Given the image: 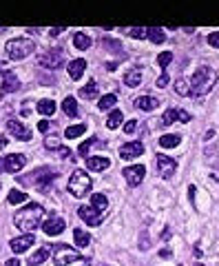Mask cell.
I'll list each match as a JSON object with an SVG mask.
<instances>
[{"mask_svg":"<svg viewBox=\"0 0 219 266\" xmlns=\"http://www.w3.org/2000/svg\"><path fill=\"white\" fill-rule=\"evenodd\" d=\"M215 82H217L215 69H211V66H206V65H199L197 71L193 73V78L188 80V96H193V98L206 96V93H211V89L215 87Z\"/></svg>","mask_w":219,"mask_h":266,"instance_id":"cell-1","label":"cell"},{"mask_svg":"<svg viewBox=\"0 0 219 266\" xmlns=\"http://www.w3.org/2000/svg\"><path fill=\"white\" fill-rule=\"evenodd\" d=\"M42 222H45V208L36 202L22 206L20 211L16 213V217H13V224L22 233H33L38 226H42Z\"/></svg>","mask_w":219,"mask_h":266,"instance_id":"cell-2","label":"cell"},{"mask_svg":"<svg viewBox=\"0 0 219 266\" xmlns=\"http://www.w3.org/2000/svg\"><path fill=\"white\" fill-rule=\"evenodd\" d=\"M36 49V42L31 38H13L7 42V54L11 60H25L27 56L33 54Z\"/></svg>","mask_w":219,"mask_h":266,"instance_id":"cell-3","label":"cell"},{"mask_svg":"<svg viewBox=\"0 0 219 266\" xmlns=\"http://www.w3.org/2000/svg\"><path fill=\"white\" fill-rule=\"evenodd\" d=\"M91 187H93V182L87 175V171H75V173L69 178V193L73 198H84L89 191H91Z\"/></svg>","mask_w":219,"mask_h":266,"instance_id":"cell-4","label":"cell"},{"mask_svg":"<svg viewBox=\"0 0 219 266\" xmlns=\"http://www.w3.org/2000/svg\"><path fill=\"white\" fill-rule=\"evenodd\" d=\"M75 260H82L75 249H71V246H66V244L54 246V264L55 266H66V264L75 262Z\"/></svg>","mask_w":219,"mask_h":266,"instance_id":"cell-5","label":"cell"},{"mask_svg":"<svg viewBox=\"0 0 219 266\" xmlns=\"http://www.w3.org/2000/svg\"><path fill=\"white\" fill-rule=\"evenodd\" d=\"M155 166H157V171H160V175H162L164 180L173 178L175 171H177V162H175L173 158H168V155H164V153H157Z\"/></svg>","mask_w":219,"mask_h":266,"instance_id":"cell-6","label":"cell"},{"mask_svg":"<svg viewBox=\"0 0 219 266\" xmlns=\"http://www.w3.org/2000/svg\"><path fill=\"white\" fill-rule=\"evenodd\" d=\"M122 175H124V180L128 182V187H140L144 175H146V166H142V164L126 166V169L122 171Z\"/></svg>","mask_w":219,"mask_h":266,"instance_id":"cell-7","label":"cell"},{"mask_svg":"<svg viewBox=\"0 0 219 266\" xmlns=\"http://www.w3.org/2000/svg\"><path fill=\"white\" fill-rule=\"evenodd\" d=\"M55 171H51V169H38V173L33 175V182H36V187H38V191H49V187H51V182L55 180Z\"/></svg>","mask_w":219,"mask_h":266,"instance_id":"cell-8","label":"cell"},{"mask_svg":"<svg viewBox=\"0 0 219 266\" xmlns=\"http://www.w3.org/2000/svg\"><path fill=\"white\" fill-rule=\"evenodd\" d=\"M33 242H36V235H33V233H22L20 237H13L9 246H11V251L16 255H20V253H25V251L31 249Z\"/></svg>","mask_w":219,"mask_h":266,"instance_id":"cell-9","label":"cell"},{"mask_svg":"<svg viewBox=\"0 0 219 266\" xmlns=\"http://www.w3.org/2000/svg\"><path fill=\"white\" fill-rule=\"evenodd\" d=\"M27 164V158L22 153H11L7 155V158L2 160V171H7V173H18V171H22Z\"/></svg>","mask_w":219,"mask_h":266,"instance_id":"cell-10","label":"cell"},{"mask_svg":"<svg viewBox=\"0 0 219 266\" xmlns=\"http://www.w3.org/2000/svg\"><path fill=\"white\" fill-rule=\"evenodd\" d=\"M78 215L82 217L89 226H100V222L104 220V213L98 211V208H93V206H80L78 208Z\"/></svg>","mask_w":219,"mask_h":266,"instance_id":"cell-11","label":"cell"},{"mask_svg":"<svg viewBox=\"0 0 219 266\" xmlns=\"http://www.w3.org/2000/svg\"><path fill=\"white\" fill-rule=\"evenodd\" d=\"M40 65L47 66V69H58L60 65H64V56L60 49H51L49 54L40 56Z\"/></svg>","mask_w":219,"mask_h":266,"instance_id":"cell-12","label":"cell"},{"mask_svg":"<svg viewBox=\"0 0 219 266\" xmlns=\"http://www.w3.org/2000/svg\"><path fill=\"white\" fill-rule=\"evenodd\" d=\"M144 153V144L142 142H128V144L120 146V158L122 160H135Z\"/></svg>","mask_w":219,"mask_h":266,"instance_id":"cell-13","label":"cell"},{"mask_svg":"<svg viewBox=\"0 0 219 266\" xmlns=\"http://www.w3.org/2000/svg\"><path fill=\"white\" fill-rule=\"evenodd\" d=\"M7 131L20 142H29L31 140V131L27 129V127H22V122H18V120H9L7 122Z\"/></svg>","mask_w":219,"mask_h":266,"instance_id":"cell-14","label":"cell"},{"mask_svg":"<svg viewBox=\"0 0 219 266\" xmlns=\"http://www.w3.org/2000/svg\"><path fill=\"white\" fill-rule=\"evenodd\" d=\"M64 220L62 217H49L47 222H42V231L47 233L49 237H55V235H60V233L64 231Z\"/></svg>","mask_w":219,"mask_h":266,"instance_id":"cell-15","label":"cell"},{"mask_svg":"<svg viewBox=\"0 0 219 266\" xmlns=\"http://www.w3.org/2000/svg\"><path fill=\"white\" fill-rule=\"evenodd\" d=\"M18 89H20V80H18V75L11 69H7L2 73V93H13Z\"/></svg>","mask_w":219,"mask_h":266,"instance_id":"cell-16","label":"cell"},{"mask_svg":"<svg viewBox=\"0 0 219 266\" xmlns=\"http://www.w3.org/2000/svg\"><path fill=\"white\" fill-rule=\"evenodd\" d=\"M84 69H87V60H82V58H75V60H71V63L66 65V71H69V78L71 80H80V78H82Z\"/></svg>","mask_w":219,"mask_h":266,"instance_id":"cell-17","label":"cell"},{"mask_svg":"<svg viewBox=\"0 0 219 266\" xmlns=\"http://www.w3.org/2000/svg\"><path fill=\"white\" fill-rule=\"evenodd\" d=\"M157 104H160V100L153 98V96H140V98H135V107L140 109V111H153Z\"/></svg>","mask_w":219,"mask_h":266,"instance_id":"cell-18","label":"cell"},{"mask_svg":"<svg viewBox=\"0 0 219 266\" xmlns=\"http://www.w3.org/2000/svg\"><path fill=\"white\" fill-rule=\"evenodd\" d=\"M111 166V160L104 158V155H98V158H87V169L91 171H104Z\"/></svg>","mask_w":219,"mask_h":266,"instance_id":"cell-19","label":"cell"},{"mask_svg":"<svg viewBox=\"0 0 219 266\" xmlns=\"http://www.w3.org/2000/svg\"><path fill=\"white\" fill-rule=\"evenodd\" d=\"M179 142H182V135H177V133H166V135L160 137L162 149H173V146H177Z\"/></svg>","mask_w":219,"mask_h":266,"instance_id":"cell-20","label":"cell"},{"mask_svg":"<svg viewBox=\"0 0 219 266\" xmlns=\"http://www.w3.org/2000/svg\"><path fill=\"white\" fill-rule=\"evenodd\" d=\"M62 111L69 118H75V116H78V100H75L73 96H66L62 100Z\"/></svg>","mask_w":219,"mask_h":266,"instance_id":"cell-21","label":"cell"},{"mask_svg":"<svg viewBox=\"0 0 219 266\" xmlns=\"http://www.w3.org/2000/svg\"><path fill=\"white\" fill-rule=\"evenodd\" d=\"M49 255H51V246H42V249H38L36 253L31 255L29 264H31V266H40V264L45 262L47 258H49Z\"/></svg>","mask_w":219,"mask_h":266,"instance_id":"cell-22","label":"cell"},{"mask_svg":"<svg viewBox=\"0 0 219 266\" xmlns=\"http://www.w3.org/2000/svg\"><path fill=\"white\" fill-rule=\"evenodd\" d=\"M73 47H75V49H80V51H87L89 47H91V38H89L87 33L78 31V33L73 36Z\"/></svg>","mask_w":219,"mask_h":266,"instance_id":"cell-23","label":"cell"},{"mask_svg":"<svg viewBox=\"0 0 219 266\" xmlns=\"http://www.w3.org/2000/svg\"><path fill=\"white\" fill-rule=\"evenodd\" d=\"M73 242H75V246L84 249V246L91 244V235H89L87 231H82V229H75L73 231Z\"/></svg>","mask_w":219,"mask_h":266,"instance_id":"cell-24","label":"cell"},{"mask_svg":"<svg viewBox=\"0 0 219 266\" xmlns=\"http://www.w3.org/2000/svg\"><path fill=\"white\" fill-rule=\"evenodd\" d=\"M91 206L98 208V211H102V213H107V206H109L107 196H104V193H93L91 196Z\"/></svg>","mask_w":219,"mask_h":266,"instance_id":"cell-25","label":"cell"},{"mask_svg":"<svg viewBox=\"0 0 219 266\" xmlns=\"http://www.w3.org/2000/svg\"><path fill=\"white\" fill-rule=\"evenodd\" d=\"M146 38H149L153 45H162V42L166 40V33L162 29H157V27H149V29H146Z\"/></svg>","mask_w":219,"mask_h":266,"instance_id":"cell-26","label":"cell"},{"mask_svg":"<svg viewBox=\"0 0 219 266\" xmlns=\"http://www.w3.org/2000/svg\"><path fill=\"white\" fill-rule=\"evenodd\" d=\"M115 102H117V96H115V93H107L104 98L98 100V109H100V111H109V109L115 107Z\"/></svg>","mask_w":219,"mask_h":266,"instance_id":"cell-27","label":"cell"},{"mask_svg":"<svg viewBox=\"0 0 219 266\" xmlns=\"http://www.w3.org/2000/svg\"><path fill=\"white\" fill-rule=\"evenodd\" d=\"M38 113H42V116H54L55 113V102L54 100H40V102L36 104Z\"/></svg>","mask_w":219,"mask_h":266,"instance_id":"cell-28","label":"cell"},{"mask_svg":"<svg viewBox=\"0 0 219 266\" xmlns=\"http://www.w3.org/2000/svg\"><path fill=\"white\" fill-rule=\"evenodd\" d=\"M124 82H126V87H137V84H142V71H140V69L126 71Z\"/></svg>","mask_w":219,"mask_h":266,"instance_id":"cell-29","label":"cell"},{"mask_svg":"<svg viewBox=\"0 0 219 266\" xmlns=\"http://www.w3.org/2000/svg\"><path fill=\"white\" fill-rule=\"evenodd\" d=\"M84 133H87V125H73V127H66L64 137L66 140H75V137L84 135Z\"/></svg>","mask_w":219,"mask_h":266,"instance_id":"cell-30","label":"cell"},{"mask_svg":"<svg viewBox=\"0 0 219 266\" xmlns=\"http://www.w3.org/2000/svg\"><path fill=\"white\" fill-rule=\"evenodd\" d=\"M80 96L87 98V100H95V98H98V82H95V80L87 82V87L80 89Z\"/></svg>","mask_w":219,"mask_h":266,"instance_id":"cell-31","label":"cell"},{"mask_svg":"<svg viewBox=\"0 0 219 266\" xmlns=\"http://www.w3.org/2000/svg\"><path fill=\"white\" fill-rule=\"evenodd\" d=\"M122 125V111L120 109H115V111L109 113V120H107V127L109 129H117V127Z\"/></svg>","mask_w":219,"mask_h":266,"instance_id":"cell-32","label":"cell"},{"mask_svg":"<svg viewBox=\"0 0 219 266\" xmlns=\"http://www.w3.org/2000/svg\"><path fill=\"white\" fill-rule=\"evenodd\" d=\"M7 200H9V204H22V202H27L29 200V196L27 193H22V191H9V196H7Z\"/></svg>","mask_w":219,"mask_h":266,"instance_id":"cell-33","label":"cell"},{"mask_svg":"<svg viewBox=\"0 0 219 266\" xmlns=\"http://www.w3.org/2000/svg\"><path fill=\"white\" fill-rule=\"evenodd\" d=\"M173 63V54L170 51H162L160 56H157V65L162 66V71H166V66Z\"/></svg>","mask_w":219,"mask_h":266,"instance_id":"cell-34","label":"cell"},{"mask_svg":"<svg viewBox=\"0 0 219 266\" xmlns=\"http://www.w3.org/2000/svg\"><path fill=\"white\" fill-rule=\"evenodd\" d=\"M102 45L107 47L109 51H113V54H122V45L117 40H111V38H104L102 40Z\"/></svg>","mask_w":219,"mask_h":266,"instance_id":"cell-35","label":"cell"},{"mask_svg":"<svg viewBox=\"0 0 219 266\" xmlns=\"http://www.w3.org/2000/svg\"><path fill=\"white\" fill-rule=\"evenodd\" d=\"M175 118H177V109H168V111H166L164 116H162V125H164V127L173 125Z\"/></svg>","mask_w":219,"mask_h":266,"instance_id":"cell-36","label":"cell"},{"mask_svg":"<svg viewBox=\"0 0 219 266\" xmlns=\"http://www.w3.org/2000/svg\"><path fill=\"white\" fill-rule=\"evenodd\" d=\"M175 91H177L179 96H188V80L186 78H179L177 82H175Z\"/></svg>","mask_w":219,"mask_h":266,"instance_id":"cell-37","label":"cell"},{"mask_svg":"<svg viewBox=\"0 0 219 266\" xmlns=\"http://www.w3.org/2000/svg\"><path fill=\"white\" fill-rule=\"evenodd\" d=\"M45 146H47V149H54V151H60V149H62V146H60V140H58L55 135H49V137H47V140H45Z\"/></svg>","mask_w":219,"mask_h":266,"instance_id":"cell-38","label":"cell"},{"mask_svg":"<svg viewBox=\"0 0 219 266\" xmlns=\"http://www.w3.org/2000/svg\"><path fill=\"white\" fill-rule=\"evenodd\" d=\"M93 142H98V137H89L87 142H82V144H80V155H82V158H87V153H89V149H91V144Z\"/></svg>","mask_w":219,"mask_h":266,"instance_id":"cell-39","label":"cell"},{"mask_svg":"<svg viewBox=\"0 0 219 266\" xmlns=\"http://www.w3.org/2000/svg\"><path fill=\"white\" fill-rule=\"evenodd\" d=\"M128 36L135 38V40H144V38H146V29H140V27H133V29L128 31Z\"/></svg>","mask_w":219,"mask_h":266,"instance_id":"cell-40","label":"cell"},{"mask_svg":"<svg viewBox=\"0 0 219 266\" xmlns=\"http://www.w3.org/2000/svg\"><path fill=\"white\" fill-rule=\"evenodd\" d=\"M208 45H211V47H215V49H219V31L208 33Z\"/></svg>","mask_w":219,"mask_h":266,"instance_id":"cell-41","label":"cell"},{"mask_svg":"<svg viewBox=\"0 0 219 266\" xmlns=\"http://www.w3.org/2000/svg\"><path fill=\"white\" fill-rule=\"evenodd\" d=\"M157 87H160V89H164V87H168V73H166V71H162V75H160V78H157Z\"/></svg>","mask_w":219,"mask_h":266,"instance_id":"cell-42","label":"cell"},{"mask_svg":"<svg viewBox=\"0 0 219 266\" xmlns=\"http://www.w3.org/2000/svg\"><path fill=\"white\" fill-rule=\"evenodd\" d=\"M177 120L186 125V122H190V113H188V111H184V109H177Z\"/></svg>","mask_w":219,"mask_h":266,"instance_id":"cell-43","label":"cell"},{"mask_svg":"<svg viewBox=\"0 0 219 266\" xmlns=\"http://www.w3.org/2000/svg\"><path fill=\"white\" fill-rule=\"evenodd\" d=\"M135 129H137V120H128L126 125H124V133H128V135H131Z\"/></svg>","mask_w":219,"mask_h":266,"instance_id":"cell-44","label":"cell"},{"mask_svg":"<svg viewBox=\"0 0 219 266\" xmlns=\"http://www.w3.org/2000/svg\"><path fill=\"white\" fill-rule=\"evenodd\" d=\"M47 129H49V122H47V120H42V122H38V131H42V133H45Z\"/></svg>","mask_w":219,"mask_h":266,"instance_id":"cell-45","label":"cell"},{"mask_svg":"<svg viewBox=\"0 0 219 266\" xmlns=\"http://www.w3.org/2000/svg\"><path fill=\"white\" fill-rule=\"evenodd\" d=\"M4 266H20V260H16V258H13V260H7V264H4Z\"/></svg>","mask_w":219,"mask_h":266,"instance_id":"cell-46","label":"cell"},{"mask_svg":"<svg viewBox=\"0 0 219 266\" xmlns=\"http://www.w3.org/2000/svg\"><path fill=\"white\" fill-rule=\"evenodd\" d=\"M62 31H64V27H55V29H51V36H60Z\"/></svg>","mask_w":219,"mask_h":266,"instance_id":"cell-47","label":"cell"},{"mask_svg":"<svg viewBox=\"0 0 219 266\" xmlns=\"http://www.w3.org/2000/svg\"><path fill=\"white\" fill-rule=\"evenodd\" d=\"M195 193H197V187H188V196H190V200H195Z\"/></svg>","mask_w":219,"mask_h":266,"instance_id":"cell-48","label":"cell"},{"mask_svg":"<svg viewBox=\"0 0 219 266\" xmlns=\"http://www.w3.org/2000/svg\"><path fill=\"white\" fill-rule=\"evenodd\" d=\"M213 135H215V131H213V129H211V131H206V135H204V140H211Z\"/></svg>","mask_w":219,"mask_h":266,"instance_id":"cell-49","label":"cell"},{"mask_svg":"<svg viewBox=\"0 0 219 266\" xmlns=\"http://www.w3.org/2000/svg\"><path fill=\"white\" fill-rule=\"evenodd\" d=\"M115 66H117V63H109V65H107V69H109V71H113Z\"/></svg>","mask_w":219,"mask_h":266,"instance_id":"cell-50","label":"cell"},{"mask_svg":"<svg viewBox=\"0 0 219 266\" xmlns=\"http://www.w3.org/2000/svg\"><path fill=\"white\" fill-rule=\"evenodd\" d=\"M0 169H2V160H0Z\"/></svg>","mask_w":219,"mask_h":266,"instance_id":"cell-51","label":"cell"},{"mask_svg":"<svg viewBox=\"0 0 219 266\" xmlns=\"http://www.w3.org/2000/svg\"><path fill=\"white\" fill-rule=\"evenodd\" d=\"M87 266H91V262H87Z\"/></svg>","mask_w":219,"mask_h":266,"instance_id":"cell-52","label":"cell"},{"mask_svg":"<svg viewBox=\"0 0 219 266\" xmlns=\"http://www.w3.org/2000/svg\"><path fill=\"white\" fill-rule=\"evenodd\" d=\"M195 266H204V264H195Z\"/></svg>","mask_w":219,"mask_h":266,"instance_id":"cell-53","label":"cell"}]
</instances>
